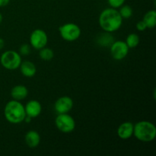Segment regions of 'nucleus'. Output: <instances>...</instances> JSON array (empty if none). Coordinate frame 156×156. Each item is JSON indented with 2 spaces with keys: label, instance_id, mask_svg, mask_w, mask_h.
<instances>
[{
  "label": "nucleus",
  "instance_id": "f257e3e1",
  "mask_svg": "<svg viewBox=\"0 0 156 156\" xmlns=\"http://www.w3.org/2000/svg\"><path fill=\"white\" fill-rule=\"evenodd\" d=\"M98 23L104 31L113 33L121 27L123 18L117 9L111 7L104 9L101 12L98 18Z\"/></svg>",
  "mask_w": 156,
  "mask_h": 156
},
{
  "label": "nucleus",
  "instance_id": "f03ea898",
  "mask_svg": "<svg viewBox=\"0 0 156 156\" xmlns=\"http://www.w3.org/2000/svg\"><path fill=\"white\" fill-rule=\"evenodd\" d=\"M4 116L6 120L12 124L22 123L26 117L24 106L19 101H10L5 107Z\"/></svg>",
  "mask_w": 156,
  "mask_h": 156
},
{
  "label": "nucleus",
  "instance_id": "7ed1b4c3",
  "mask_svg": "<svg viewBox=\"0 0 156 156\" xmlns=\"http://www.w3.org/2000/svg\"><path fill=\"white\" fill-rule=\"evenodd\" d=\"M133 136L138 140L144 143L153 141L156 136L155 124L146 120L138 122L134 124Z\"/></svg>",
  "mask_w": 156,
  "mask_h": 156
},
{
  "label": "nucleus",
  "instance_id": "20e7f679",
  "mask_svg": "<svg viewBox=\"0 0 156 156\" xmlns=\"http://www.w3.org/2000/svg\"><path fill=\"white\" fill-rule=\"evenodd\" d=\"M21 62V54L15 50H7L0 56V63L8 70H15L19 68Z\"/></svg>",
  "mask_w": 156,
  "mask_h": 156
},
{
  "label": "nucleus",
  "instance_id": "39448f33",
  "mask_svg": "<svg viewBox=\"0 0 156 156\" xmlns=\"http://www.w3.org/2000/svg\"><path fill=\"white\" fill-rule=\"evenodd\" d=\"M59 32L61 37L68 42L77 41L80 37L82 33L79 26L74 23H66L61 25L59 27Z\"/></svg>",
  "mask_w": 156,
  "mask_h": 156
},
{
  "label": "nucleus",
  "instance_id": "423d86ee",
  "mask_svg": "<svg viewBox=\"0 0 156 156\" xmlns=\"http://www.w3.org/2000/svg\"><path fill=\"white\" fill-rule=\"evenodd\" d=\"M56 128L63 133H70L76 128V121L69 114H58L55 119Z\"/></svg>",
  "mask_w": 156,
  "mask_h": 156
},
{
  "label": "nucleus",
  "instance_id": "0eeeda50",
  "mask_svg": "<svg viewBox=\"0 0 156 156\" xmlns=\"http://www.w3.org/2000/svg\"><path fill=\"white\" fill-rule=\"evenodd\" d=\"M129 48L126 42L123 41H114L110 47L111 56L115 60H123L126 57L129 53Z\"/></svg>",
  "mask_w": 156,
  "mask_h": 156
},
{
  "label": "nucleus",
  "instance_id": "6e6552de",
  "mask_svg": "<svg viewBox=\"0 0 156 156\" xmlns=\"http://www.w3.org/2000/svg\"><path fill=\"white\" fill-rule=\"evenodd\" d=\"M48 36L44 30L35 29L30 35V44L36 50H41L47 46Z\"/></svg>",
  "mask_w": 156,
  "mask_h": 156
},
{
  "label": "nucleus",
  "instance_id": "1a4fd4ad",
  "mask_svg": "<svg viewBox=\"0 0 156 156\" xmlns=\"http://www.w3.org/2000/svg\"><path fill=\"white\" fill-rule=\"evenodd\" d=\"M73 108V101L69 96H62L56 101L55 111L57 114H67Z\"/></svg>",
  "mask_w": 156,
  "mask_h": 156
},
{
  "label": "nucleus",
  "instance_id": "9d476101",
  "mask_svg": "<svg viewBox=\"0 0 156 156\" xmlns=\"http://www.w3.org/2000/svg\"><path fill=\"white\" fill-rule=\"evenodd\" d=\"M26 116L30 118H36L42 111V105L38 101L30 100L24 106Z\"/></svg>",
  "mask_w": 156,
  "mask_h": 156
},
{
  "label": "nucleus",
  "instance_id": "9b49d317",
  "mask_svg": "<svg viewBox=\"0 0 156 156\" xmlns=\"http://www.w3.org/2000/svg\"><path fill=\"white\" fill-rule=\"evenodd\" d=\"M133 123L131 122H124V123H121L117 128V136L121 140H129L133 136Z\"/></svg>",
  "mask_w": 156,
  "mask_h": 156
},
{
  "label": "nucleus",
  "instance_id": "f8f14e48",
  "mask_svg": "<svg viewBox=\"0 0 156 156\" xmlns=\"http://www.w3.org/2000/svg\"><path fill=\"white\" fill-rule=\"evenodd\" d=\"M19 68L21 74L27 78L34 77L37 73L36 66L30 61L26 60L24 62H21Z\"/></svg>",
  "mask_w": 156,
  "mask_h": 156
},
{
  "label": "nucleus",
  "instance_id": "ddd939ff",
  "mask_svg": "<svg viewBox=\"0 0 156 156\" xmlns=\"http://www.w3.org/2000/svg\"><path fill=\"white\" fill-rule=\"evenodd\" d=\"M24 140L27 146L30 148H36L41 143V136L35 130H30L26 133Z\"/></svg>",
  "mask_w": 156,
  "mask_h": 156
},
{
  "label": "nucleus",
  "instance_id": "4468645a",
  "mask_svg": "<svg viewBox=\"0 0 156 156\" xmlns=\"http://www.w3.org/2000/svg\"><path fill=\"white\" fill-rule=\"evenodd\" d=\"M27 94H28V90L24 85H16L11 90V95L14 100L22 101L27 98Z\"/></svg>",
  "mask_w": 156,
  "mask_h": 156
},
{
  "label": "nucleus",
  "instance_id": "2eb2a0df",
  "mask_svg": "<svg viewBox=\"0 0 156 156\" xmlns=\"http://www.w3.org/2000/svg\"><path fill=\"white\" fill-rule=\"evenodd\" d=\"M114 41V37L111 34V33H108V32L101 34L98 35V37H97L98 44L104 47H111V45L113 44Z\"/></svg>",
  "mask_w": 156,
  "mask_h": 156
},
{
  "label": "nucleus",
  "instance_id": "dca6fc26",
  "mask_svg": "<svg viewBox=\"0 0 156 156\" xmlns=\"http://www.w3.org/2000/svg\"><path fill=\"white\" fill-rule=\"evenodd\" d=\"M143 21L146 24L147 28H154L156 25V12L155 10H150L146 13L143 17Z\"/></svg>",
  "mask_w": 156,
  "mask_h": 156
},
{
  "label": "nucleus",
  "instance_id": "f3484780",
  "mask_svg": "<svg viewBox=\"0 0 156 156\" xmlns=\"http://www.w3.org/2000/svg\"><path fill=\"white\" fill-rule=\"evenodd\" d=\"M140 37H139L138 34L135 33L133 34H129L126 38V45L128 46L129 49H133V48H136L137 46L139 45L140 44Z\"/></svg>",
  "mask_w": 156,
  "mask_h": 156
},
{
  "label": "nucleus",
  "instance_id": "a211bd4d",
  "mask_svg": "<svg viewBox=\"0 0 156 156\" xmlns=\"http://www.w3.org/2000/svg\"><path fill=\"white\" fill-rule=\"evenodd\" d=\"M39 56L41 59L44 61H50L54 56V53L53 50L48 47H44V48L39 50Z\"/></svg>",
  "mask_w": 156,
  "mask_h": 156
},
{
  "label": "nucleus",
  "instance_id": "6ab92c4d",
  "mask_svg": "<svg viewBox=\"0 0 156 156\" xmlns=\"http://www.w3.org/2000/svg\"><path fill=\"white\" fill-rule=\"evenodd\" d=\"M120 10H119V13H120V16L122 17L123 19H128V18H131L133 15V9L128 5L123 4L121 7H120Z\"/></svg>",
  "mask_w": 156,
  "mask_h": 156
},
{
  "label": "nucleus",
  "instance_id": "aec40b11",
  "mask_svg": "<svg viewBox=\"0 0 156 156\" xmlns=\"http://www.w3.org/2000/svg\"><path fill=\"white\" fill-rule=\"evenodd\" d=\"M30 51H31V50H30V46L27 44H22L19 48L20 54L23 55V56H27V55L30 54Z\"/></svg>",
  "mask_w": 156,
  "mask_h": 156
},
{
  "label": "nucleus",
  "instance_id": "412c9836",
  "mask_svg": "<svg viewBox=\"0 0 156 156\" xmlns=\"http://www.w3.org/2000/svg\"><path fill=\"white\" fill-rule=\"evenodd\" d=\"M110 6L114 9H118L125 3L126 0H108Z\"/></svg>",
  "mask_w": 156,
  "mask_h": 156
},
{
  "label": "nucleus",
  "instance_id": "4be33fe9",
  "mask_svg": "<svg viewBox=\"0 0 156 156\" xmlns=\"http://www.w3.org/2000/svg\"><path fill=\"white\" fill-rule=\"evenodd\" d=\"M136 27L137 30H140V31H144V30H146V29H147V27H146V24H145V22L143 20H142V21H140L139 22H137Z\"/></svg>",
  "mask_w": 156,
  "mask_h": 156
},
{
  "label": "nucleus",
  "instance_id": "5701e85b",
  "mask_svg": "<svg viewBox=\"0 0 156 156\" xmlns=\"http://www.w3.org/2000/svg\"><path fill=\"white\" fill-rule=\"evenodd\" d=\"M10 2V0H0V7H5Z\"/></svg>",
  "mask_w": 156,
  "mask_h": 156
},
{
  "label": "nucleus",
  "instance_id": "b1692460",
  "mask_svg": "<svg viewBox=\"0 0 156 156\" xmlns=\"http://www.w3.org/2000/svg\"><path fill=\"white\" fill-rule=\"evenodd\" d=\"M4 46H5L4 40H3L2 38L0 37V50H1L3 47H4Z\"/></svg>",
  "mask_w": 156,
  "mask_h": 156
},
{
  "label": "nucleus",
  "instance_id": "393cba45",
  "mask_svg": "<svg viewBox=\"0 0 156 156\" xmlns=\"http://www.w3.org/2000/svg\"><path fill=\"white\" fill-rule=\"evenodd\" d=\"M2 20H3V16L1 13H0V24L2 22Z\"/></svg>",
  "mask_w": 156,
  "mask_h": 156
}]
</instances>
